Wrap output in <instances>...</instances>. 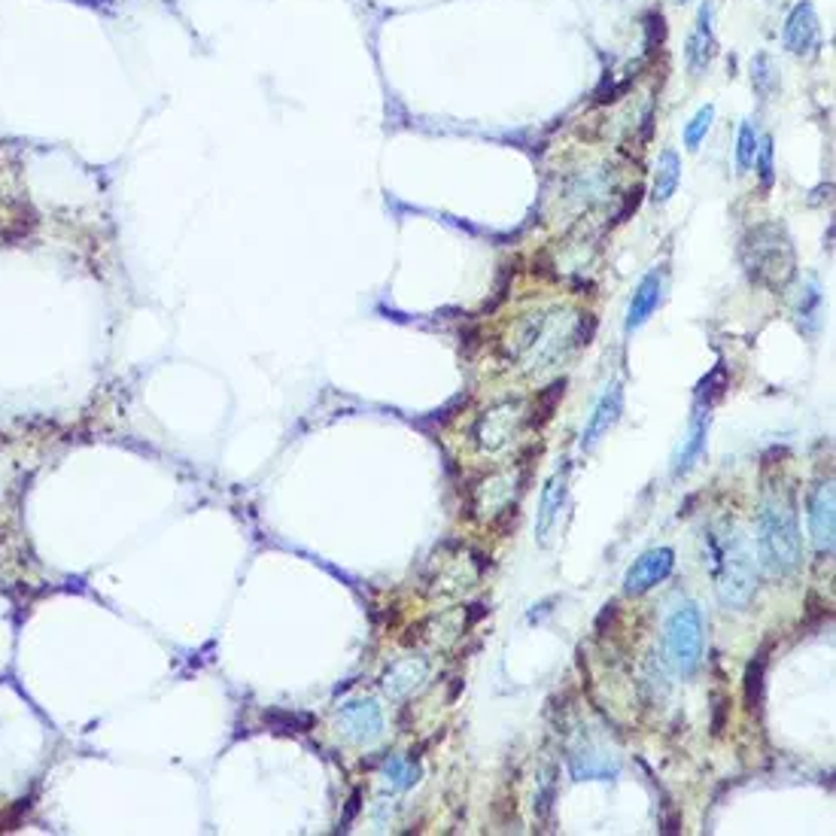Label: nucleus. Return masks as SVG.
Here are the masks:
<instances>
[{"label":"nucleus","instance_id":"f257e3e1","mask_svg":"<svg viewBox=\"0 0 836 836\" xmlns=\"http://www.w3.org/2000/svg\"><path fill=\"white\" fill-rule=\"evenodd\" d=\"M587 338H590V329L585 332V317L554 307V310L532 314L520 323L515 353L527 362L530 372H539V369L554 365L575 347L587 344Z\"/></svg>","mask_w":836,"mask_h":836},{"label":"nucleus","instance_id":"f03ea898","mask_svg":"<svg viewBox=\"0 0 836 836\" xmlns=\"http://www.w3.org/2000/svg\"><path fill=\"white\" fill-rule=\"evenodd\" d=\"M757 554H760V566L770 572L772 578H784L797 572L803 560L794 502L782 493H770L757 515Z\"/></svg>","mask_w":836,"mask_h":836},{"label":"nucleus","instance_id":"7ed1b4c3","mask_svg":"<svg viewBox=\"0 0 836 836\" xmlns=\"http://www.w3.org/2000/svg\"><path fill=\"white\" fill-rule=\"evenodd\" d=\"M743 266L757 286L782 293L797 274V252L782 223H760L743 238Z\"/></svg>","mask_w":836,"mask_h":836},{"label":"nucleus","instance_id":"20e7f679","mask_svg":"<svg viewBox=\"0 0 836 836\" xmlns=\"http://www.w3.org/2000/svg\"><path fill=\"white\" fill-rule=\"evenodd\" d=\"M712 569H715L718 597L727 609H745L755 597V557L739 532L724 530L709 539Z\"/></svg>","mask_w":836,"mask_h":836},{"label":"nucleus","instance_id":"39448f33","mask_svg":"<svg viewBox=\"0 0 836 836\" xmlns=\"http://www.w3.org/2000/svg\"><path fill=\"white\" fill-rule=\"evenodd\" d=\"M666 651L681 676H693L703 660V614L697 606H681L666 621Z\"/></svg>","mask_w":836,"mask_h":836},{"label":"nucleus","instance_id":"423d86ee","mask_svg":"<svg viewBox=\"0 0 836 836\" xmlns=\"http://www.w3.org/2000/svg\"><path fill=\"white\" fill-rule=\"evenodd\" d=\"M520 426H523V414H520L518 402H502V405H496L490 411L481 414L478 423L472 429V436L478 441L481 451L499 453L515 441Z\"/></svg>","mask_w":836,"mask_h":836},{"label":"nucleus","instance_id":"0eeeda50","mask_svg":"<svg viewBox=\"0 0 836 836\" xmlns=\"http://www.w3.org/2000/svg\"><path fill=\"white\" fill-rule=\"evenodd\" d=\"M676 569V551L673 547H651L642 557L630 566L624 578L626 597H642L657 585H664L666 578Z\"/></svg>","mask_w":836,"mask_h":836},{"label":"nucleus","instance_id":"6e6552de","mask_svg":"<svg viewBox=\"0 0 836 836\" xmlns=\"http://www.w3.org/2000/svg\"><path fill=\"white\" fill-rule=\"evenodd\" d=\"M784 46L788 53L800 55V58H812L822 49V27H818V15L812 10V3H797L788 22H784Z\"/></svg>","mask_w":836,"mask_h":836},{"label":"nucleus","instance_id":"1a4fd4ad","mask_svg":"<svg viewBox=\"0 0 836 836\" xmlns=\"http://www.w3.org/2000/svg\"><path fill=\"white\" fill-rule=\"evenodd\" d=\"M810 532L812 544L822 551V554H834V539H836V493L834 481L827 484H818L810 499Z\"/></svg>","mask_w":836,"mask_h":836},{"label":"nucleus","instance_id":"9d476101","mask_svg":"<svg viewBox=\"0 0 836 836\" xmlns=\"http://www.w3.org/2000/svg\"><path fill=\"white\" fill-rule=\"evenodd\" d=\"M621 411H624V386L614 381L611 386H606V393H602L590 420H587L585 432H581V451H594L599 441L609 436L611 426L621 420Z\"/></svg>","mask_w":836,"mask_h":836},{"label":"nucleus","instance_id":"9b49d317","mask_svg":"<svg viewBox=\"0 0 836 836\" xmlns=\"http://www.w3.org/2000/svg\"><path fill=\"white\" fill-rule=\"evenodd\" d=\"M569 463H563L544 481L542 499H539V520H535V535H539V544H547V535L554 532V523L560 518V508L566 505V493H569Z\"/></svg>","mask_w":836,"mask_h":836},{"label":"nucleus","instance_id":"f8f14e48","mask_svg":"<svg viewBox=\"0 0 836 836\" xmlns=\"http://www.w3.org/2000/svg\"><path fill=\"white\" fill-rule=\"evenodd\" d=\"M338 727L353 743H372L384 731V715H381V709L372 700H359V703L344 705L338 712Z\"/></svg>","mask_w":836,"mask_h":836},{"label":"nucleus","instance_id":"ddd939ff","mask_svg":"<svg viewBox=\"0 0 836 836\" xmlns=\"http://www.w3.org/2000/svg\"><path fill=\"white\" fill-rule=\"evenodd\" d=\"M688 70L693 77H703L709 65H712V58H715V31H712V7L703 3L700 7V15H697V27H693V34L688 37Z\"/></svg>","mask_w":836,"mask_h":836},{"label":"nucleus","instance_id":"4468645a","mask_svg":"<svg viewBox=\"0 0 836 836\" xmlns=\"http://www.w3.org/2000/svg\"><path fill=\"white\" fill-rule=\"evenodd\" d=\"M426 678H429V664L420 657H408L389 666V673L384 676V690L389 693V700H405L414 690L423 688Z\"/></svg>","mask_w":836,"mask_h":836},{"label":"nucleus","instance_id":"2eb2a0df","mask_svg":"<svg viewBox=\"0 0 836 836\" xmlns=\"http://www.w3.org/2000/svg\"><path fill=\"white\" fill-rule=\"evenodd\" d=\"M660 295H664V274L651 271L648 278L639 283V290L633 293V302L626 307V332H633V329L648 323L651 314L660 305Z\"/></svg>","mask_w":836,"mask_h":836},{"label":"nucleus","instance_id":"dca6fc26","mask_svg":"<svg viewBox=\"0 0 836 836\" xmlns=\"http://www.w3.org/2000/svg\"><path fill=\"white\" fill-rule=\"evenodd\" d=\"M705 432H709V414H697V417L690 420L688 436L681 439L676 456H673V478H681V475H688L690 468L697 465V460L703 456Z\"/></svg>","mask_w":836,"mask_h":836},{"label":"nucleus","instance_id":"f3484780","mask_svg":"<svg viewBox=\"0 0 836 836\" xmlns=\"http://www.w3.org/2000/svg\"><path fill=\"white\" fill-rule=\"evenodd\" d=\"M678 180H681V159L676 149H664L660 161H657V173H654V201L666 204L676 195Z\"/></svg>","mask_w":836,"mask_h":836},{"label":"nucleus","instance_id":"a211bd4d","mask_svg":"<svg viewBox=\"0 0 836 836\" xmlns=\"http://www.w3.org/2000/svg\"><path fill=\"white\" fill-rule=\"evenodd\" d=\"M609 189H611V177H606L602 171H590L585 173V177H578V180H575L572 195H575L578 201H585V204H597Z\"/></svg>","mask_w":836,"mask_h":836},{"label":"nucleus","instance_id":"6ab92c4d","mask_svg":"<svg viewBox=\"0 0 836 836\" xmlns=\"http://www.w3.org/2000/svg\"><path fill=\"white\" fill-rule=\"evenodd\" d=\"M764 669H767V657L757 654L755 660L745 669V703L755 712L760 705V697H764Z\"/></svg>","mask_w":836,"mask_h":836},{"label":"nucleus","instance_id":"aec40b11","mask_svg":"<svg viewBox=\"0 0 836 836\" xmlns=\"http://www.w3.org/2000/svg\"><path fill=\"white\" fill-rule=\"evenodd\" d=\"M757 147H760V137H757L755 122H745L743 132H739V147H736V165L743 173L755 168Z\"/></svg>","mask_w":836,"mask_h":836},{"label":"nucleus","instance_id":"412c9836","mask_svg":"<svg viewBox=\"0 0 836 836\" xmlns=\"http://www.w3.org/2000/svg\"><path fill=\"white\" fill-rule=\"evenodd\" d=\"M712 120H715V106L705 104L697 110V116L688 122V128H685V144L688 149H700V144L705 140V134L712 128Z\"/></svg>","mask_w":836,"mask_h":836},{"label":"nucleus","instance_id":"4be33fe9","mask_svg":"<svg viewBox=\"0 0 836 836\" xmlns=\"http://www.w3.org/2000/svg\"><path fill=\"white\" fill-rule=\"evenodd\" d=\"M563 386H566V381H557V384H551L547 389H544L542 396L535 398V408H532V417L527 420V423L542 426L544 420H551V411L557 408L560 396H563Z\"/></svg>","mask_w":836,"mask_h":836},{"label":"nucleus","instance_id":"5701e85b","mask_svg":"<svg viewBox=\"0 0 836 836\" xmlns=\"http://www.w3.org/2000/svg\"><path fill=\"white\" fill-rule=\"evenodd\" d=\"M818 310H822V293H818V283L810 280L806 293L800 298V307H797L800 323H812V329H815V326H818Z\"/></svg>","mask_w":836,"mask_h":836},{"label":"nucleus","instance_id":"b1692460","mask_svg":"<svg viewBox=\"0 0 836 836\" xmlns=\"http://www.w3.org/2000/svg\"><path fill=\"white\" fill-rule=\"evenodd\" d=\"M755 165L760 168V180H764V187L770 189L772 187V140L770 137H760Z\"/></svg>","mask_w":836,"mask_h":836},{"label":"nucleus","instance_id":"393cba45","mask_svg":"<svg viewBox=\"0 0 836 836\" xmlns=\"http://www.w3.org/2000/svg\"><path fill=\"white\" fill-rule=\"evenodd\" d=\"M551 800H554V779H551V776H544L542 794L535 797V810L542 812V815H547V812H551Z\"/></svg>","mask_w":836,"mask_h":836},{"label":"nucleus","instance_id":"a878e982","mask_svg":"<svg viewBox=\"0 0 836 836\" xmlns=\"http://www.w3.org/2000/svg\"><path fill=\"white\" fill-rule=\"evenodd\" d=\"M678 3H685V0H678Z\"/></svg>","mask_w":836,"mask_h":836}]
</instances>
